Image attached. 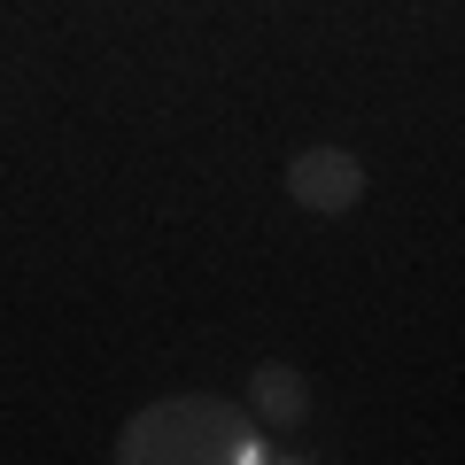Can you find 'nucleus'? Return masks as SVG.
Returning a JSON list of instances; mask_svg holds the SVG:
<instances>
[{
	"mask_svg": "<svg viewBox=\"0 0 465 465\" xmlns=\"http://www.w3.org/2000/svg\"><path fill=\"white\" fill-rule=\"evenodd\" d=\"M287 202L311 210V217H349L365 202V163L349 148H333V140H318V148H302L287 163Z\"/></svg>",
	"mask_w": 465,
	"mask_h": 465,
	"instance_id": "nucleus-2",
	"label": "nucleus"
},
{
	"mask_svg": "<svg viewBox=\"0 0 465 465\" xmlns=\"http://www.w3.org/2000/svg\"><path fill=\"white\" fill-rule=\"evenodd\" d=\"M116 465H264V427L217 396H163L116 427Z\"/></svg>",
	"mask_w": 465,
	"mask_h": 465,
	"instance_id": "nucleus-1",
	"label": "nucleus"
},
{
	"mask_svg": "<svg viewBox=\"0 0 465 465\" xmlns=\"http://www.w3.org/2000/svg\"><path fill=\"white\" fill-rule=\"evenodd\" d=\"M249 419L256 427H302L311 419V381L295 365H280V357H264L249 372Z\"/></svg>",
	"mask_w": 465,
	"mask_h": 465,
	"instance_id": "nucleus-3",
	"label": "nucleus"
}]
</instances>
